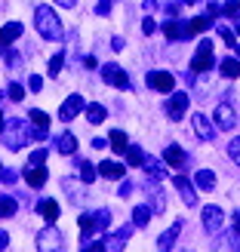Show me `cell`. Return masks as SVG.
Here are the masks:
<instances>
[{
  "label": "cell",
  "instance_id": "7dc6e473",
  "mask_svg": "<svg viewBox=\"0 0 240 252\" xmlns=\"http://www.w3.org/2000/svg\"><path fill=\"white\" fill-rule=\"evenodd\" d=\"M154 31H157V25L151 22V19H145V22H142V34H154Z\"/></svg>",
  "mask_w": 240,
  "mask_h": 252
},
{
  "label": "cell",
  "instance_id": "5b68a950",
  "mask_svg": "<svg viewBox=\"0 0 240 252\" xmlns=\"http://www.w3.org/2000/svg\"><path fill=\"white\" fill-rule=\"evenodd\" d=\"M37 249H49V252H59L62 249V234L53 228V221H49V228H43L40 231V237H37Z\"/></svg>",
  "mask_w": 240,
  "mask_h": 252
},
{
  "label": "cell",
  "instance_id": "2e32d148",
  "mask_svg": "<svg viewBox=\"0 0 240 252\" xmlns=\"http://www.w3.org/2000/svg\"><path fill=\"white\" fill-rule=\"evenodd\" d=\"M133 228H136V224H126V228H120L117 234H111L105 240V249H123L126 240H130V234H133Z\"/></svg>",
  "mask_w": 240,
  "mask_h": 252
},
{
  "label": "cell",
  "instance_id": "277c9868",
  "mask_svg": "<svg viewBox=\"0 0 240 252\" xmlns=\"http://www.w3.org/2000/svg\"><path fill=\"white\" fill-rule=\"evenodd\" d=\"M148 86L157 90V93H172L175 90V77L170 71H151L148 74Z\"/></svg>",
  "mask_w": 240,
  "mask_h": 252
},
{
  "label": "cell",
  "instance_id": "7bdbcfd3",
  "mask_svg": "<svg viewBox=\"0 0 240 252\" xmlns=\"http://www.w3.org/2000/svg\"><path fill=\"white\" fill-rule=\"evenodd\" d=\"M22 95H25V90H22L19 83H12L9 86V98H12V102H22Z\"/></svg>",
  "mask_w": 240,
  "mask_h": 252
},
{
  "label": "cell",
  "instance_id": "d6986e66",
  "mask_svg": "<svg viewBox=\"0 0 240 252\" xmlns=\"http://www.w3.org/2000/svg\"><path fill=\"white\" fill-rule=\"evenodd\" d=\"M194 185L200 191H212V188H216V172L212 169H197L194 172Z\"/></svg>",
  "mask_w": 240,
  "mask_h": 252
},
{
  "label": "cell",
  "instance_id": "52a82bcc",
  "mask_svg": "<svg viewBox=\"0 0 240 252\" xmlns=\"http://www.w3.org/2000/svg\"><path fill=\"white\" fill-rule=\"evenodd\" d=\"M191 68H194V74H200V71H209V68H212V43H209V40H204V43L197 46Z\"/></svg>",
  "mask_w": 240,
  "mask_h": 252
},
{
  "label": "cell",
  "instance_id": "d4e9b609",
  "mask_svg": "<svg viewBox=\"0 0 240 252\" xmlns=\"http://www.w3.org/2000/svg\"><path fill=\"white\" fill-rule=\"evenodd\" d=\"M219 71L225 74V77H240V59H222L219 62Z\"/></svg>",
  "mask_w": 240,
  "mask_h": 252
},
{
  "label": "cell",
  "instance_id": "7402d4cb",
  "mask_svg": "<svg viewBox=\"0 0 240 252\" xmlns=\"http://www.w3.org/2000/svg\"><path fill=\"white\" fill-rule=\"evenodd\" d=\"M37 212H40V216L46 219V224H49V221L59 219V203L56 200H40V203H37Z\"/></svg>",
  "mask_w": 240,
  "mask_h": 252
},
{
  "label": "cell",
  "instance_id": "11a10c76",
  "mask_svg": "<svg viewBox=\"0 0 240 252\" xmlns=\"http://www.w3.org/2000/svg\"><path fill=\"white\" fill-rule=\"evenodd\" d=\"M3 126H6V120H3V114H0V132H3Z\"/></svg>",
  "mask_w": 240,
  "mask_h": 252
},
{
  "label": "cell",
  "instance_id": "ffe728a7",
  "mask_svg": "<svg viewBox=\"0 0 240 252\" xmlns=\"http://www.w3.org/2000/svg\"><path fill=\"white\" fill-rule=\"evenodd\" d=\"M179 234H182V221H175L170 231H163V234H160L157 249H172V246H175V237H179Z\"/></svg>",
  "mask_w": 240,
  "mask_h": 252
},
{
  "label": "cell",
  "instance_id": "603a6c76",
  "mask_svg": "<svg viewBox=\"0 0 240 252\" xmlns=\"http://www.w3.org/2000/svg\"><path fill=\"white\" fill-rule=\"evenodd\" d=\"M56 148H59V154H74V151H77V138H74V132H62Z\"/></svg>",
  "mask_w": 240,
  "mask_h": 252
},
{
  "label": "cell",
  "instance_id": "ab89813d",
  "mask_svg": "<svg viewBox=\"0 0 240 252\" xmlns=\"http://www.w3.org/2000/svg\"><path fill=\"white\" fill-rule=\"evenodd\" d=\"M111 6H114V0H99V3H96V12H99V16H108Z\"/></svg>",
  "mask_w": 240,
  "mask_h": 252
},
{
  "label": "cell",
  "instance_id": "74e56055",
  "mask_svg": "<svg viewBox=\"0 0 240 252\" xmlns=\"http://www.w3.org/2000/svg\"><path fill=\"white\" fill-rule=\"evenodd\" d=\"M228 154H231V160L240 166V138H231V142H228Z\"/></svg>",
  "mask_w": 240,
  "mask_h": 252
},
{
  "label": "cell",
  "instance_id": "c3c4849f",
  "mask_svg": "<svg viewBox=\"0 0 240 252\" xmlns=\"http://www.w3.org/2000/svg\"><path fill=\"white\" fill-rule=\"evenodd\" d=\"M0 179H3V182H16V169H0Z\"/></svg>",
  "mask_w": 240,
  "mask_h": 252
},
{
  "label": "cell",
  "instance_id": "8fae6325",
  "mask_svg": "<svg viewBox=\"0 0 240 252\" xmlns=\"http://www.w3.org/2000/svg\"><path fill=\"white\" fill-rule=\"evenodd\" d=\"M163 34H167V40H185V37H191V28L179 19H167L163 22Z\"/></svg>",
  "mask_w": 240,
  "mask_h": 252
},
{
  "label": "cell",
  "instance_id": "ac0fdd59",
  "mask_svg": "<svg viewBox=\"0 0 240 252\" xmlns=\"http://www.w3.org/2000/svg\"><path fill=\"white\" fill-rule=\"evenodd\" d=\"M99 172H102L105 179H114V182H120L123 175H126V166H120V163H114V160H105V163H99Z\"/></svg>",
  "mask_w": 240,
  "mask_h": 252
},
{
  "label": "cell",
  "instance_id": "f6af8a7d",
  "mask_svg": "<svg viewBox=\"0 0 240 252\" xmlns=\"http://www.w3.org/2000/svg\"><path fill=\"white\" fill-rule=\"evenodd\" d=\"M222 246H228V249H240V237H237V234H228Z\"/></svg>",
  "mask_w": 240,
  "mask_h": 252
},
{
  "label": "cell",
  "instance_id": "1f68e13d",
  "mask_svg": "<svg viewBox=\"0 0 240 252\" xmlns=\"http://www.w3.org/2000/svg\"><path fill=\"white\" fill-rule=\"evenodd\" d=\"M96 231V216H80V234H83V240H90Z\"/></svg>",
  "mask_w": 240,
  "mask_h": 252
},
{
  "label": "cell",
  "instance_id": "44dd1931",
  "mask_svg": "<svg viewBox=\"0 0 240 252\" xmlns=\"http://www.w3.org/2000/svg\"><path fill=\"white\" fill-rule=\"evenodd\" d=\"M142 166H145V172L151 175V179H157V182L167 175V166H163V160H157V157H145Z\"/></svg>",
  "mask_w": 240,
  "mask_h": 252
},
{
  "label": "cell",
  "instance_id": "8992f818",
  "mask_svg": "<svg viewBox=\"0 0 240 252\" xmlns=\"http://www.w3.org/2000/svg\"><path fill=\"white\" fill-rule=\"evenodd\" d=\"M225 224V212L219 206H204V231L206 234H219Z\"/></svg>",
  "mask_w": 240,
  "mask_h": 252
},
{
  "label": "cell",
  "instance_id": "680465c9",
  "mask_svg": "<svg viewBox=\"0 0 240 252\" xmlns=\"http://www.w3.org/2000/svg\"><path fill=\"white\" fill-rule=\"evenodd\" d=\"M237 34H240V19H237Z\"/></svg>",
  "mask_w": 240,
  "mask_h": 252
},
{
  "label": "cell",
  "instance_id": "d6a6232c",
  "mask_svg": "<svg viewBox=\"0 0 240 252\" xmlns=\"http://www.w3.org/2000/svg\"><path fill=\"white\" fill-rule=\"evenodd\" d=\"M62 65H65V53H56L53 59H49V68H46V74H49V77H59Z\"/></svg>",
  "mask_w": 240,
  "mask_h": 252
},
{
  "label": "cell",
  "instance_id": "8d00e7d4",
  "mask_svg": "<svg viewBox=\"0 0 240 252\" xmlns=\"http://www.w3.org/2000/svg\"><path fill=\"white\" fill-rule=\"evenodd\" d=\"M43 163H46V148L31 151V166H43Z\"/></svg>",
  "mask_w": 240,
  "mask_h": 252
},
{
  "label": "cell",
  "instance_id": "f907efd6",
  "mask_svg": "<svg viewBox=\"0 0 240 252\" xmlns=\"http://www.w3.org/2000/svg\"><path fill=\"white\" fill-rule=\"evenodd\" d=\"M111 46H114V49H123V46H126V40H123V37H114V40H111Z\"/></svg>",
  "mask_w": 240,
  "mask_h": 252
},
{
  "label": "cell",
  "instance_id": "5bb4252c",
  "mask_svg": "<svg viewBox=\"0 0 240 252\" xmlns=\"http://www.w3.org/2000/svg\"><path fill=\"white\" fill-rule=\"evenodd\" d=\"M145 191H148V197H151V212H157V216H160V212H167V197H163V191H160L157 179L151 182V185L145 188Z\"/></svg>",
  "mask_w": 240,
  "mask_h": 252
},
{
  "label": "cell",
  "instance_id": "f35d334b",
  "mask_svg": "<svg viewBox=\"0 0 240 252\" xmlns=\"http://www.w3.org/2000/svg\"><path fill=\"white\" fill-rule=\"evenodd\" d=\"M222 16H240V3L237 0H228V3L222 6Z\"/></svg>",
  "mask_w": 240,
  "mask_h": 252
},
{
  "label": "cell",
  "instance_id": "91938a15",
  "mask_svg": "<svg viewBox=\"0 0 240 252\" xmlns=\"http://www.w3.org/2000/svg\"><path fill=\"white\" fill-rule=\"evenodd\" d=\"M0 102H3V93H0Z\"/></svg>",
  "mask_w": 240,
  "mask_h": 252
},
{
  "label": "cell",
  "instance_id": "94428289",
  "mask_svg": "<svg viewBox=\"0 0 240 252\" xmlns=\"http://www.w3.org/2000/svg\"><path fill=\"white\" fill-rule=\"evenodd\" d=\"M0 169H3V166H0Z\"/></svg>",
  "mask_w": 240,
  "mask_h": 252
},
{
  "label": "cell",
  "instance_id": "4316f807",
  "mask_svg": "<svg viewBox=\"0 0 240 252\" xmlns=\"http://www.w3.org/2000/svg\"><path fill=\"white\" fill-rule=\"evenodd\" d=\"M16 209H19L16 197H0V219H12V216H16Z\"/></svg>",
  "mask_w": 240,
  "mask_h": 252
},
{
  "label": "cell",
  "instance_id": "30bf717a",
  "mask_svg": "<svg viewBox=\"0 0 240 252\" xmlns=\"http://www.w3.org/2000/svg\"><path fill=\"white\" fill-rule=\"evenodd\" d=\"M191 123H194V132L200 135V142H212V138H216V123H212L206 114H194Z\"/></svg>",
  "mask_w": 240,
  "mask_h": 252
},
{
  "label": "cell",
  "instance_id": "4fadbf2b",
  "mask_svg": "<svg viewBox=\"0 0 240 252\" xmlns=\"http://www.w3.org/2000/svg\"><path fill=\"white\" fill-rule=\"evenodd\" d=\"M163 163L172 169H185V163H188V154L179 148V145H167V151H163Z\"/></svg>",
  "mask_w": 240,
  "mask_h": 252
},
{
  "label": "cell",
  "instance_id": "3957f363",
  "mask_svg": "<svg viewBox=\"0 0 240 252\" xmlns=\"http://www.w3.org/2000/svg\"><path fill=\"white\" fill-rule=\"evenodd\" d=\"M212 123H216L219 129H234V126H237V111H234L228 102H222V105H216V114H212Z\"/></svg>",
  "mask_w": 240,
  "mask_h": 252
},
{
  "label": "cell",
  "instance_id": "484cf974",
  "mask_svg": "<svg viewBox=\"0 0 240 252\" xmlns=\"http://www.w3.org/2000/svg\"><path fill=\"white\" fill-rule=\"evenodd\" d=\"M188 28H191V34L209 31V28H212V16H209V12H206V16H197V19H191V22H188Z\"/></svg>",
  "mask_w": 240,
  "mask_h": 252
},
{
  "label": "cell",
  "instance_id": "cb8c5ba5",
  "mask_svg": "<svg viewBox=\"0 0 240 252\" xmlns=\"http://www.w3.org/2000/svg\"><path fill=\"white\" fill-rule=\"evenodd\" d=\"M25 182H28L31 188H43V185H46V169H43V166L28 169V172H25Z\"/></svg>",
  "mask_w": 240,
  "mask_h": 252
},
{
  "label": "cell",
  "instance_id": "7a4b0ae2",
  "mask_svg": "<svg viewBox=\"0 0 240 252\" xmlns=\"http://www.w3.org/2000/svg\"><path fill=\"white\" fill-rule=\"evenodd\" d=\"M3 142H6V148L9 151H22L25 145H28V129H25V123L19 120V117H12V120H6V126H3Z\"/></svg>",
  "mask_w": 240,
  "mask_h": 252
},
{
  "label": "cell",
  "instance_id": "836d02e7",
  "mask_svg": "<svg viewBox=\"0 0 240 252\" xmlns=\"http://www.w3.org/2000/svg\"><path fill=\"white\" fill-rule=\"evenodd\" d=\"M96 172H99V169L93 166V163H80V179H83L86 185H93V182H96Z\"/></svg>",
  "mask_w": 240,
  "mask_h": 252
},
{
  "label": "cell",
  "instance_id": "e575fe53",
  "mask_svg": "<svg viewBox=\"0 0 240 252\" xmlns=\"http://www.w3.org/2000/svg\"><path fill=\"white\" fill-rule=\"evenodd\" d=\"M28 117H31V123L37 126V129H49V117L43 114V111H31Z\"/></svg>",
  "mask_w": 240,
  "mask_h": 252
},
{
  "label": "cell",
  "instance_id": "b9f144b4",
  "mask_svg": "<svg viewBox=\"0 0 240 252\" xmlns=\"http://www.w3.org/2000/svg\"><path fill=\"white\" fill-rule=\"evenodd\" d=\"M219 37H222V43H228V46L237 43V40H234V31H228V28H219Z\"/></svg>",
  "mask_w": 240,
  "mask_h": 252
},
{
  "label": "cell",
  "instance_id": "6da1fadb",
  "mask_svg": "<svg viewBox=\"0 0 240 252\" xmlns=\"http://www.w3.org/2000/svg\"><path fill=\"white\" fill-rule=\"evenodd\" d=\"M34 25H37V31H40V37H46V40H62V22L49 6L34 9Z\"/></svg>",
  "mask_w": 240,
  "mask_h": 252
},
{
  "label": "cell",
  "instance_id": "60d3db41",
  "mask_svg": "<svg viewBox=\"0 0 240 252\" xmlns=\"http://www.w3.org/2000/svg\"><path fill=\"white\" fill-rule=\"evenodd\" d=\"M28 90H34V93H40V90H43V77H40V74L28 77Z\"/></svg>",
  "mask_w": 240,
  "mask_h": 252
},
{
  "label": "cell",
  "instance_id": "d590c367",
  "mask_svg": "<svg viewBox=\"0 0 240 252\" xmlns=\"http://www.w3.org/2000/svg\"><path fill=\"white\" fill-rule=\"evenodd\" d=\"M108 224H111V212L108 209H99L96 212V231H105Z\"/></svg>",
  "mask_w": 240,
  "mask_h": 252
},
{
  "label": "cell",
  "instance_id": "681fc988",
  "mask_svg": "<svg viewBox=\"0 0 240 252\" xmlns=\"http://www.w3.org/2000/svg\"><path fill=\"white\" fill-rule=\"evenodd\" d=\"M6 246H9V234L0 231V249H6Z\"/></svg>",
  "mask_w": 240,
  "mask_h": 252
},
{
  "label": "cell",
  "instance_id": "ee69618b",
  "mask_svg": "<svg viewBox=\"0 0 240 252\" xmlns=\"http://www.w3.org/2000/svg\"><path fill=\"white\" fill-rule=\"evenodd\" d=\"M6 65H9V68H19V65H22V56L9 49V53H6Z\"/></svg>",
  "mask_w": 240,
  "mask_h": 252
},
{
  "label": "cell",
  "instance_id": "83f0119b",
  "mask_svg": "<svg viewBox=\"0 0 240 252\" xmlns=\"http://www.w3.org/2000/svg\"><path fill=\"white\" fill-rule=\"evenodd\" d=\"M108 142H111V148H114L117 154H123V151L130 148V138H126V132H120V129H114V132H111V138H108Z\"/></svg>",
  "mask_w": 240,
  "mask_h": 252
},
{
  "label": "cell",
  "instance_id": "9a60e30c",
  "mask_svg": "<svg viewBox=\"0 0 240 252\" xmlns=\"http://www.w3.org/2000/svg\"><path fill=\"white\" fill-rule=\"evenodd\" d=\"M172 185L179 188V194H182V200H185L188 206H194V203H197V191H194V185L188 182L185 175H175V179H172Z\"/></svg>",
  "mask_w": 240,
  "mask_h": 252
},
{
  "label": "cell",
  "instance_id": "4dcf8cb0",
  "mask_svg": "<svg viewBox=\"0 0 240 252\" xmlns=\"http://www.w3.org/2000/svg\"><path fill=\"white\" fill-rule=\"evenodd\" d=\"M105 117H108V111L102 105H86V120L90 123H102Z\"/></svg>",
  "mask_w": 240,
  "mask_h": 252
},
{
  "label": "cell",
  "instance_id": "6f0895ef",
  "mask_svg": "<svg viewBox=\"0 0 240 252\" xmlns=\"http://www.w3.org/2000/svg\"><path fill=\"white\" fill-rule=\"evenodd\" d=\"M182 3H197V0H182Z\"/></svg>",
  "mask_w": 240,
  "mask_h": 252
},
{
  "label": "cell",
  "instance_id": "f5cc1de1",
  "mask_svg": "<svg viewBox=\"0 0 240 252\" xmlns=\"http://www.w3.org/2000/svg\"><path fill=\"white\" fill-rule=\"evenodd\" d=\"M56 3H59V6H68V9H71L74 3H77V0H56Z\"/></svg>",
  "mask_w": 240,
  "mask_h": 252
},
{
  "label": "cell",
  "instance_id": "ba28073f",
  "mask_svg": "<svg viewBox=\"0 0 240 252\" xmlns=\"http://www.w3.org/2000/svg\"><path fill=\"white\" fill-rule=\"evenodd\" d=\"M188 105H191L188 93H172V95H170V105H167L170 120H182V117H185V111H188Z\"/></svg>",
  "mask_w": 240,
  "mask_h": 252
},
{
  "label": "cell",
  "instance_id": "7c38bea8",
  "mask_svg": "<svg viewBox=\"0 0 240 252\" xmlns=\"http://www.w3.org/2000/svg\"><path fill=\"white\" fill-rule=\"evenodd\" d=\"M83 108H86V105H83V98H80L77 93H74V95H68L65 102H62V108H59V117H62V120H74V117H77Z\"/></svg>",
  "mask_w": 240,
  "mask_h": 252
},
{
  "label": "cell",
  "instance_id": "f546056e",
  "mask_svg": "<svg viewBox=\"0 0 240 252\" xmlns=\"http://www.w3.org/2000/svg\"><path fill=\"white\" fill-rule=\"evenodd\" d=\"M123 154H126V163H130V166H142V163H145L142 148H136V145H130V148L123 151Z\"/></svg>",
  "mask_w": 240,
  "mask_h": 252
},
{
  "label": "cell",
  "instance_id": "816d5d0a",
  "mask_svg": "<svg viewBox=\"0 0 240 252\" xmlns=\"http://www.w3.org/2000/svg\"><path fill=\"white\" fill-rule=\"evenodd\" d=\"M209 16H222V6L219 3H209Z\"/></svg>",
  "mask_w": 240,
  "mask_h": 252
},
{
  "label": "cell",
  "instance_id": "db71d44e",
  "mask_svg": "<svg viewBox=\"0 0 240 252\" xmlns=\"http://www.w3.org/2000/svg\"><path fill=\"white\" fill-rule=\"evenodd\" d=\"M234 231L240 234V212H234Z\"/></svg>",
  "mask_w": 240,
  "mask_h": 252
},
{
  "label": "cell",
  "instance_id": "f1b7e54d",
  "mask_svg": "<svg viewBox=\"0 0 240 252\" xmlns=\"http://www.w3.org/2000/svg\"><path fill=\"white\" fill-rule=\"evenodd\" d=\"M148 221H151V209L148 206H136L133 209V224H136V228H145Z\"/></svg>",
  "mask_w": 240,
  "mask_h": 252
},
{
  "label": "cell",
  "instance_id": "9f6ffc18",
  "mask_svg": "<svg viewBox=\"0 0 240 252\" xmlns=\"http://www.w3.org/2000/svg\"><path fill=\"white\" fill-rule=\"evenodd\" d=\"M234 53H237V59H240V43H234Z\"/></svg>",
  "mask_w": 240,
  "mask_h": 252
},
{
  "label": "cell",
  "instance_id": "e0dca14e",
  "mask_svg": "<svg viewBox=\"0 0 240 252\" xmlns=\"http://www.w3.org/2000/svg\"><path fill=\"white\" fill-rule=\"evenodd\" d=\"M19 37H22V25H19V22H9V25H3V28H0V46L16 43Z\"/></svg>",
  "mask_w": 240,
  "mask_h": 252
},
{
  "label": "cell",
  "instance_id": "bcb514c9",
  "mask_svg": "<svg viewBox=\"0 0 240 252\" xmlns=\"http://www.w3.org/2000/svg\"><path fill=\"white\" fill-rule=\"evenodd\" d=\"M130 194H133V182L120 179V197H130Z\"/></svg>",
  "mask_w": 240,
  "mask_h": 252
},
{
  "label": "cell",
  "instance_id": "9c48e42d",
  "mask_svg": "<svg viewBox=\"0 0 240 252\" xmlns=\"http://www.w3.org/2000/svg\"><path fill=\"white\" fill-rule=\"evenodd\" d=\"M102 77H105V83L114 86V90H126V86H130V77H126V71L120 65H105Z\"/></svg>",
  "mask_w": 240,
  "mask_h": 252
}]
</instances>
